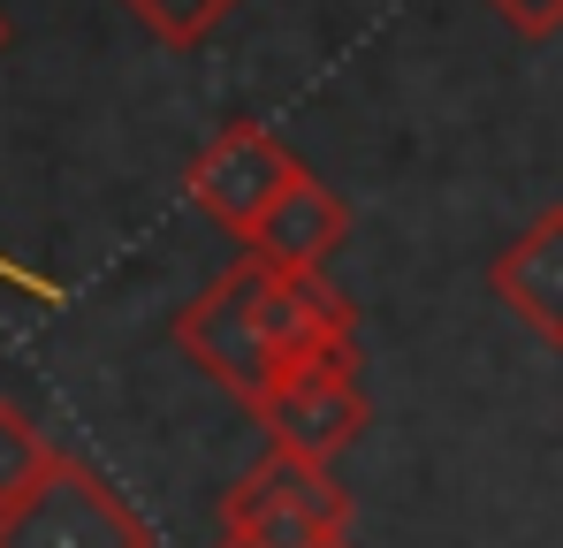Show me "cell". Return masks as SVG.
<instances>
[{"label":"cell","mask_w":563,"mask_h":548,"mask_svg":"<svg viewBox=\"0 0 563 548\" xmlns=\"http://www.w3.org/2000/svg\"><path fill=\"white\" fill-rule=\"evenodd\" d=\"M176 343L244 412H260L297 365L328 359V351H358V313L328 274H282L244 252L176 313Z\"/></svg>","instance_id":"cell-1"},{"label":"cell","mask_w":563,"mask_h":548,"mask_svg":"<svg viewBox=\"0 0 563 548\" xmlns=\"http://www.w3.org/2000/svg\"><path fill=\"white\" fill-rule=\"evenodd\" d=\"M221 541L244 548H328L351 541V487L297 450H267L221 495Z\"/></svg>","instance_id":"cell-2"},{"label":"cell","mask_w":563,"mask_h":548,"mask_svg":"<svg viewBox=\"0 0 563 548\" xmlns=\"http://www.w3.org/2000/svg\"><path fill=\"white\" fill-rule=\"evenodd\" d=\"M0 548H153V526L114 495V480L85 457H54V472L0 511Z\"/></svg>","instance_id":"cell-3"},{"label":"cell","mask_w":563,"mask_h":548,"mask_svg":"<svg viewBox=\"0 0 563 548\" xmlns=\"http://www.w3.org/2000/svg\"><path fill=\"white\" fill-rule=\"evenodd\" d=\"M297 176H305V168H297V153L282 145L275 130H260V122H229L221 138H206V145L190 153L184 190H190V206L213 213L229 237H252V229L267 221V206H275Z\"/></svg>","instance_id":"cell-4"},{"label":"cell","mask_w":563,"mask_h":548,"mask_svg":"<svg viewBox=\"0 0 563 548\" xmlns=\"http://www.w3.org/2000/svg\"><path fill=\"white\" fill-rule=\"evenodd\" d=\"M252 419L267 427V450H297V457H312V464H335L358 442V427H366L358 351H328V359L297 365Z\"/></svg>","instance_id":"cell-5"},{"label":"cell","mask_w":563,"mask_h":548,"mask_svg":"<svg viewBox=\"0 0 563 548\" xmlns=\"http://www.w3.org/2000/svg\"><path fill=\"white\" fill-rule=\"evenodd\" d=\"M487 289H495V297H503L541 343H556V351H563V206L533 213V221L495 252Z\"/></svg>","instance_id":"cell-6"},{"label":"cell","mask_w":563,"mask_h":548,"mask_svg":"<svg viewBox=\"0 0 563 548\" xmlns=\"http://www.w3.org/2000/svg\"><path fill=\"white\" fill-rule=\"evenodd\" d=\"M343 237H351V206L305 168V176L267 206V221L244 237V252L267 260V267H282V274H320L328 260H335Z\"/></svg>","instance_id":"cell-7"},{"label":"cell","mask_w":563,"mask_h":548,"mask_svg":"<svg viewBox=\"0 0 563 548\" xmlns=\"http://www.w3.org/2000/svg\"><path fill=\"white\" fill-rule=\"evenodd\" d=\"M54 457H62V450L46 442V427H38L15 396H0V511L23 503V495L54 472Z\"/></svg>","instance_id":"cell-8"},{"label":"cell","mask_w":563,"mask_h":548,"mask_svg":"<svg viewBox=\"0 0 563 548\" xmlns=\"http://www.w3.org/2000/svg\"><path fill=\"white\" fill-rule=\"evenodd\" d=\"M161 46H206L229 15H236V0H122Z\"/></svg>","instance_id":"cell-9"},{"label":"cell","mask_w":563,"mask_h":548,"mask_svg":"<svg viewBox=\"0 0 563 548\" xmlns=\"http://www.w3.org/2000/svg\"><path fill=\"white\" fill-rule=\"evenodd\" d=\"M518 39H549V31H563V0H487Z\"/></svg>","instance_id":"cell-10"},{"label":"cell","mask_w":563,"mask_h":548,"mask_svg":"<svg viewBox=\"0 0 563 548\" xmlns=\"http://www.w3.org/2000/svg\"><path fill=\"white\" fill-rule=\"evenodd\" d=\"M213 548H244V541H213ZM328 548H351V541H328Z\"/></svg>","instance_id":"cell-11"},{"label":"cell","mask_w":563,"mask_h":548,"mask_svg":"<svg viewBox=\"0 0 563 548\" xmlns=\"http://www.w3.org/2000/svg\"><path fill=\"white\" fill-rule=\"evenodd\" d=\"M0 46H8V15H0Z\"/></svg>","instance_id":"cell-12"}]
</instances>
